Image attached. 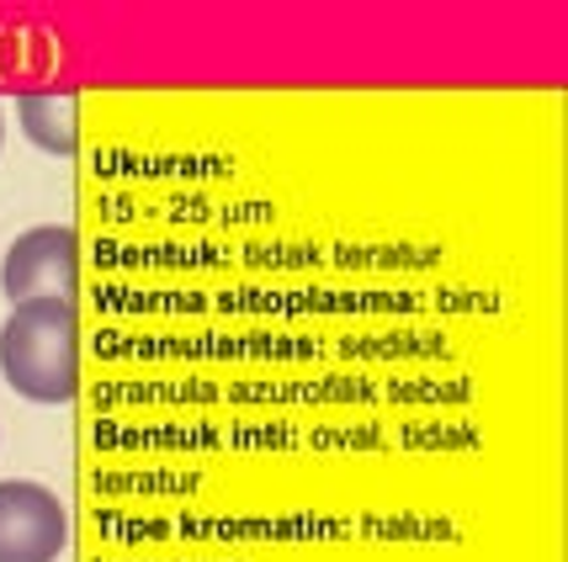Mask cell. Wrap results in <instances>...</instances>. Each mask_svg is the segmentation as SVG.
I'll use <instances>...</instances> for the list:
<instances>
[{
	"label": "cell",
	"mask_w": 568,
	"mask_h": 562,
	"mask_svg": "<svg viewBox=\"0 0 568 562\" xmlns=\"http://www.w3.org/2000/svg\"><path fill=\"white\" fill-rule=\"evenodd\" d=\"M0 371L27 403H70L80 392V314L74 297L11 303L0 324Z\"/></svg>",
	"instance_id": "cell-1"
},
{
	"label": "cell",
	"mask_w": 568,
	"mask_h": 562,
	"mask_svg": "<svg viewBox=\"0 0 568 562\" xmlns=\"http://www.w3.org/2000/svg\"><path fill=\"white\" fill-rule=\"evenodd\" d=\"M80 287V239L64 223H43L27 228L17 245L6 249V270H0V293L11 303H32V297H74Z\"/></svg>",
	"instance_id": "cell-2"
},
{
	"label": "cell",
	"mask_w": 568,
	"mask_h": 562,
	"mask_svg": "<svg viewBox=\"0 0 568 562\" xmlns=\"http://www.w3.org/2000/svg\"><path fill=\"white\" fill-rule=\"evenodd\" d=\"M70 546V510L43 483H0V562H53Z\"/></svg>",
	"instance_id": "cell-3"
},
{
	"label": "cell",
	"mask_w": 568,
	"mask_h": 562,
	"mask_svg": "<svg viewBox=\"0 0 568 562\" xmlns=\"http://www.w3.org/2000/svg\"><path fill=\"white\" fill-rule=\"evenodd\" d=\"M17 117H22V133L43 154L70 160L80 149V106H74V96H27L17 101Z\"/></svg>",
	"instance_id": "cell-4"
},
{
	"label": "cell",
	"mask_w": 568,
	"mask_h": 562,
	"mask_svg": "<svg viewBox=\"0 0 568 562\" xmlns=\"http://www.w3.org/2000/svg\"><path fill=\"white\" fill-rule=\"evenodd\" d=\"M0 139H6V112H0Z\"/></svg>",
	"instance_id": "cell-5"
}]
</instances>
